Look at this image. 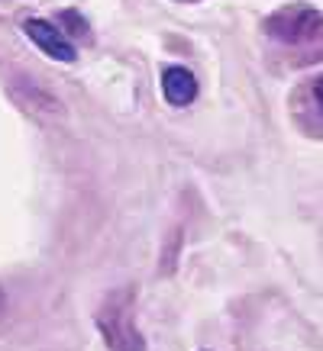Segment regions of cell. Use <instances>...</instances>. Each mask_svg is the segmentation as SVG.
Listing matches in <instances>:
<instances>
[{"mask_svg": "<svg viewBox=\"0 0 323 351\" xmlns=\"http://www.w3.org/2000/svg\"><path fill=\"white\" fill-rule=\"evenodd\" d=\"M323 29V16L320 10H313L307 3H291V7H281L265 20V32L271 39H281V43H304Z\"/></svg>", "mask_w": 323, "mask_h": 351, "instance_id": "7a4b0ae2", "label": "cell"}, {"mask_svg": "<svg viewBox=\"0 0 323 351\" xmlns=\"http://www.w3.org/2000/svg\"><path fill=\"white\" fill-rule=\"evenodd\" d=\"M162 94L172 107H188L194 97H197V81L188 68H168L162 75Z\"/></svg>", "mask_w": 323, "mask_h": 351, "instance_id": "277c9868", "label": "cell"}, {"mask_svg": "<svg viewBox=\"0 0 323 351\" xmlns=\"http://www.w3.org/2000/svg\"><path fill=\"white\" fill-rule=\"evenodd\" d=\"M97 329L110 351H146V339L136 326V290H110L97 309Z\"/></svg>", "mask_w": 323, "mask_h": 351, "instance_id": "6da1fadb", "label": "cell"}, {"mask_svg": "<svg viewBox=\"0 0 323 351\" xmlns=\"http://www.w3.org/2000/svg\"><path fill=\"white\" fill-rule=\"evenodd\" d=\"M313 97H317V104H320V110H323V77L313 84Z\"/></svg>", "mask_w": 323, "mask_h": 351, "instance_id": "5b68a950", "label": "cell"}, {"mask_svg": "<svg viewBox=\"0 0 323 351\" xmlns=\"http://www.w3.org/2000/svg\"><path fill=\"white\" fill-rule=\"evenodd\" d=\"M0 313H3V290H0Z\"/></svg>", "mask_w": 323, "mask_h": 351, "instance_id": "8992f818", "label": "cell"}, {"mask_svg": "<svg viewBox=\"0 0 323 351\" xmlns=\"http://www.w3.org/2000/svg\"><path fill=\"white\" fill-rule=\"evenodd\" d=\"M23 29H26V36H30L32 43L39 45V49H43L49 58H55V62H75V58H78L75 45L68 43V36L55 29L52 23H45V20H26V23H23Z\"/></svg>", "mask_w": 323, "mask_h": 351, "instance_id": "3957f363", "label": "cell"}]
</instances>
